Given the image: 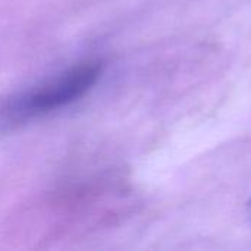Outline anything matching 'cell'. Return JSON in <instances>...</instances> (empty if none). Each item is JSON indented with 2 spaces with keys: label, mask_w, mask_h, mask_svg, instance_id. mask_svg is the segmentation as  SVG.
I'll list each match as a JSON object with an SVG mask.
<instances>
[{
  "label": "cell",
  "mask_w": 251,
  "mask_h": 251,
  "mask_svg": "<svg viewBox=\"0 0 251 251\" xmlns=\"http://www.w3.org/2000/svg\"><path fill=\"white\" fill-rule=\"evenodd\" d=\"M246 212H247V218L250 219V222H251V197H250V200L247 201V206H246Z\"/></svg>",
  "instance_id": "7a4b0ae2"
},
{
  "label": "cell",
  "mask_w": 251,
  "mask_h": 251,
  "mask_svg": "<svg viewBox=\"0 0 251 251\" xmlns=\"http://www.w3.org/2000/svg\"><path fill=\"white\" fill-rule=\"evenodd\" d=\"M101 65L97 62L81 63L12 100L7 113L22 119L63 107L90 91L101 76Z\"/></svg>",
  "instance_id": "6da1fadb"
}]
</instances>
